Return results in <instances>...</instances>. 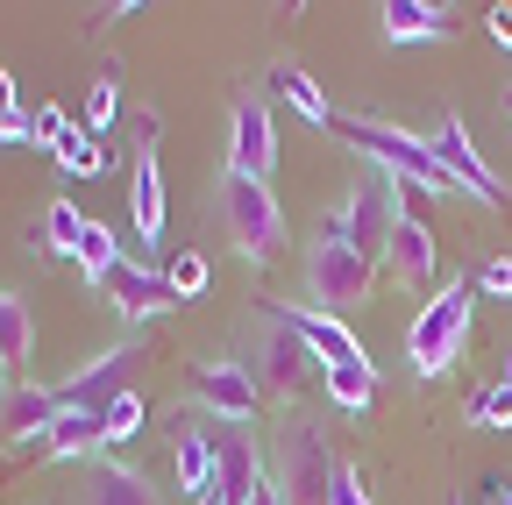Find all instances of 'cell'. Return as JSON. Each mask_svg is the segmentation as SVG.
I'll return each mask as SVG.
<instances>
[{"label": "cell", "mask_w": 512, "mask_h": 505, "mask_svg": "<svg viewBox=\"0 0 512 505\" xmlns=\"http://www.w3.org/2000/svg\"><path fill=\"white\" fill-rule=\"evenodd\" d=\"M221 221H228V235H235V249H242V264H271L278 249H285V214H278V200H271L264 178H235V171H228V185H221Z\"/></svg>", "instance_id": "cell-5"}, {"label": "cell", "mask_w": 512, "mask_h": 505, "mask_svg": "<svg viewBox=\"0 0 512 505\" xmlns=\"http://www.w3.org/2000/svg\"><path fill=\"white\" fill-rule=\"evenodd\" d=\"M29 349H36V321H29V306H22V292H0V363H29Z\"/></svg>", "instance_id": "cell-22"}, {"label": "cell", "mask_w": 512, "mask_h": 505, "mask_svg": "<svg viewBox=\"0 0 512 505\" xmlns=\"http://www.w3.org/2000/svg\"><path fill=\"white\" fill-rule=\"evenodd\" d=\"M306 285H313L320 313H335V321H342L349 306H363V299L377 292V264H363L349 242L320 235V242H313V257H306Z\"/></svg>", "instance_id": "cell-6"}, {"label": "cell", "mask_w": 512, "mask_h": 505, "mask_svg": "<svg viewBox=\"0 0 512 505\" xmlns=\"http://www.w3.org/2000/svg\"><path fill=\"white\" fill-rule=\"evenodd\" d=\"M114 114H121V86H114V79H100V86L86 93V136L114 129Z\"/></svg>", "instance_id": "cell-30"}, {"label": "cell", "mask_w": 512, "mask_h": 505, "mask_svg": "<svg viewBox=\"0 0 512 505\" xmlns=\"http://www.w3.org/2000/svg\"><path fill=\"white\" fill-rule=\"evenodd\" d=\"M399 214H406V207H399V178L370 164V171H363V185L342 200V214H335V228H328V235H335V242H349L363 264H384V242H392Z\"/></svg>", "instance_id": "cell-3"}, {"label": "cell", "mask_w": 512, "mask_h": 505, "mask_svg": "<svg viewBox=\"0 0 512 505\" xmlns=\"http://www.w3.org/2000/svg\"><path fill=\"white\" fill-rule=\"evenodd\" d=\"M491 505H512V484H498V498H491Z\"/></svg>", "instance_id": "cell-37"}, {"label": "cell", "mask_w": 512, "mask_h": 505, "mask_svg": "<svg viewBox=\"0 0 512 505\" xmlns=\"http://www.w3.org/2000/svg\"><path fill=\"white\" fill-rule=\"evenodd\" d=\"M57 164H64V171H72V178H93V171H100L107 157H100V143H93L86 129H72V136H64V143H57Z\"/></svg>", "instance_id": "cell-28"}, {"label": "cell", "mask_w": 512, "mask_h": 505, "mask_svg": "<svg viewBox=\"0 0 512 505\" xmlns=\"http://www.w3.org/2000/svg\"><path fill=\"white\" fill-rule=\"evenodd\" d=\"M143 413H150V406H143L136 392H128V399H114V406L100 413V420H107V441H128V434H136V427H143Z\"/></svg>", "instance_id": "cell-31"}, {"label": "cell", "mask_w": 512, "mask_h": 505, "mask_svg": "<svg viewBox=\"0 0 512 505\" xmlns=\"http://www.w3.org/2000/svg\"><path fill=\"white\" fill-rule=\"evenodd\" d=\"M505 114H512V93H505Z\"/></svg>", "instance_id": "cell-40"}, {"label": "cell", "mask_w": 512, "mask_h": 505, "mask_svg": "<svg viewBox=\"0 0 512 505\" xmlns=\"http://www.w3.org/2000/svg\"><path fill=\"white\" fill-rule=\"evenodd\" d=\"M278 93L313 121V129H335V107H328V93L313 86V72H299V65H278Z\"/></svg>", "instance_id": "cell-24"}, {"label": "cell", "mask_w": 512, "mask_h": 505, "mask_svg": "<svg viewBox=\"0 0 512 505\" xmlns=\"http://www.w3.org/2000/svg\"><path fill=\"white\" fill-rule=\"evenodd\" d=\"M164 278H171V292H178V299H200V292H207V257H200V249H178Z\"/></svg>", "instance_id": "cell-29"}, {"label": "cell", "mask_w": 512, "mask_h": 505, "mask_svg": "<svg viewBox=\"0 0 512 505\" xmlns=\"http://www.w3.org/2000/svg\"><path fill=\"white\" fill-rule=\"evenodd\" d=\"M249 377H256V392H271V399H299L306 385H313V370H320V356L306 349V335L292 328V313L285 306H271L264 321H256V335H249V363H242ZM328 377V370H320Z\"/></svg>", "instance_id": "cell-2"}, {"label": "cell", "mask_w": 512, "mask_h": 505, "mask_svg": "<svg viewBox=\"0 0 512 505\" xmlns=\"http://www.w3.org/2000/svg\"><path fill=\"white\" fill-rule=\"evenodd\" d=\"M335 129L377 164V171H392L399 185H420V193H463L456 178H448V164L434 157V143L427 136H413V129H392V121H370V114H356V121H335Z\"/></svg>", "instance_id": "cell-1"}, {"label": "cell", "mask_w": 512, "mask_h": 505, "mask_svg": "<svg viewBox=\"0 0 512 505\" xmlns=\"http://www.w3.org/2000/svg\"><path fill=\"white\" fill-rule=\"evenodd\" d=\"M171 456H178V491H185L192 505L221 498V449H214V434H200V427H178Z\"/></svg>", "instance_id": "cell-15"}, {"label": "cell", "mask_w": 512, "mask_h": 505, "mask_svg": "<svg viewBox=\"0 0 512 505\" xmlns=\"http://www.w3.org/2000/svg\"><path fill=\"white\" fill-rule=\"evenodd\" d=\"M377 22H384V43H441L463 29V15L441 8V0H384Z\"/></svg>", "instance_id": "cell-13"}, {"label": "cell", "mask_w": 512, "mask_h": 505, "mask_svg": "<svg viewBox=\"0 0 512 505\" xmlns=\"http://www.w3.org/2000/svg\"><path fill=\"white\" fill-rule=\"evenodd\" d=\"M185 385H192V399H200L214 420H228V427H242V420L256 413V399H264V392H256V377H249L242 363H228V356H214V363H192V377H185Z\"/></svg>", "instance_id": "cell-10"}, {"label": "cell", "mask_w": 512, "mask_h": 505, "mask_svg": "<svg viewBox=\"0 0 512 505\" xmlns=\"http://www.w3.org/2000/svg\"><path fill=\"white\" fill-rule=\"evenodd\" d=\"M335 470H342V463L328 456L320 427L292 420V427H285V449H278V491H285V505H328Z\"/></svg>", "instance_id": "cell-7"}, {"label": "cell", "mask_w": 512, "mask_h": 505, "mask_svg": "<svg viewBox=\"0 0 512 505\" xmlns=\"http://www.w3.org/2000/svg\"><path fill=\"white\" fill-rule=\"evenodd\" d=\"M477 427H512V377H498V385H484V392H470V406H463Z\"/></svg>", "instance_id": "cell-26"}, {"label": "cell", "mask_w": 512, "mask_h": 505, "mask_svg": "<svg viewBox=\"0 0 512 505\" xmlns=\"http://www.w3.org/2000/svg\"><path fill=\"white\" fill-rule=\"evenodd\" d=\"M0 392H8V363H0Z\"/></svg>", "instance_id": "cell-38"}, {"label": "cell", "mask_w": 512, "mask_h": 505, "mask_svg": "<svg viewBox=\"0 0 512 505\" xmlns=\"http://www.w3.org/2000/svg\"><path fill=\"white\" fill-rule=\"evenodd\" d=\"M43 242L57 249V257H72V264H79V242H86V214H79L72 200H50V214H43Z\"/></svg>", "instance_id": "cell-25"}, {"label": "cell", "mask_w": 512, "mask_h": 505, "mask_svg": "<svg viewBox=\"0 0 512 505\" xmlns=\"http://www.w3.org/2000/svg\"><path fill=\"white\" fill-rule=\"evenodd\" d=\"M278 136H271V107L264 100H235V129H228V171L235 178H264L271 185Z\"/></svg>", "instance_id": "cell-12"}, {"label": "cell", "mask_w": 512, "mask_h": 505, "mask_svg": "<svg viewBox=\"0 0 512 505\" xmlns=\"http://www.w3.org/2000/svg\"><path fill=\"white\" fill-rule=\"evenodd\" d=\"M320 385H328V399H335L342 413H370V399H377V370H370V356H363V363H342V370H328Z\"/></svg>", "instance_id": "cell-23"}, {"label": "cell", "mask_w": 512, "mask_h": 505, "mask_svg": "<svg viewBox=\"0 0 512 505\" xmlns=\"http://www.w3.org/2000/svg\"><path fill=\"white\" fill-rule=\"evenodd\" d=\"M249 505H285V491H278V484H264V491H256Z\"/></svg>", "instance_id": "cell-36"}, {"label": "cell", "mask_w": 512, "mask_h": 505, "mask_svg": "<svg viewBox=\"0 0 512 505\" xmlns=\"http://www.w3.org/2000/svg\"><path fill=\"white\" fill-rule=\"evenodd\" d=\"M470 292L477 285H441L420 313H413V328H406V356L420 377H441L448 363L463 356V335H470Z\"/></svg>", "instance_id": "cell-4"}, {"label": "cell", "mask_w": 512, "mask_h": 505, "mask_svg": "<svg viewBox=\"0 0 512 505\" xmlns=\"http://www.w3.org/2000/svg\"><path fill=\"white\" fill-rule=\"evenodd\" d=\"M100 292H107V306L121 313V321H157L164 306H178V292H171V278L164 271H143V264H114L107 278H93Z\"/></svg>", "instance_id": "cell-11"}, {"label": "cell", "mask_w": 512, "mask_h": 505, "mask_svg": "<svg viewBox=\"0 0 512 505\" xmlns=\"http://www.w3.org/2000/svg\"><path fill=\"white\" fill-rule=\"evenodd\" d=\"M93 505H164V498L150 491V477H143V470H128V463H100V477H93Z\"/></svg>", "instance_id": "cell-21"}, {"label": "cell", "mask_w": 512, "mask_h": 505, "mask_svg": "<svg viewBox=\"0 0 512 505\" xmlns=\"http://www.w3.org/2000/svg\"><path fill=\"white\" fill-rule=\"evenodd\" d=\"M285 313H292V328L306 335V349L320 356V370L363 363V342L349 335V321H335V313H320V306H285Z\"/></svg>", "instance_id": "cell-17"}, {"label": "cell", "mask_w": 512, "mask_h": 505, "mask_svg": "<svg viewBox=\"0 0 512 505\" xmlns=\"http://www.w3.org/2000/svg\"><path fill=\"white\" fill-rule=\"evenodd\" d=\"M221 449V505H249L256 491H264L271 477H264V456H256V441H242L235 427L214 441Z\"/></svg>", "instance_id": "cell-18"}, {"label": "cell", "mask_w": 512, "mask_h": 505, "mask_svg": "<svg viewBox=\"0 0 512 505\" xmlns=\"http://www.w3.org/2000/svg\"><path fill=\"white\" fill-rule=\"evenodd\" d=\"M36 114H22V93H15V72H0V143H29Z\"/></svg>", "instance_id": "cell-27"}, {"label": "cell", "mask_w": 512, "mask_h": 505, "mask_svg": "<svg viewBox=\"0 0 512 505\" xmlns=\"http://www.w3.org/2000/svg\"><path fill=\"white\" fill-rule=\"evenodd\" d=\"M328 505H370V498H363V470H356V463H342V470H335V491H328Z\"/></svg>", "instance_id": "cell-34"}, {"label": "cell", "mask_w": 512, "mask_h": 505, "mask_svg": "<svg viewBox=\"0 0 512 505\" xmlns=\"http://www.w3.org/2000/svg\"><path fill=\"white\" fill-rule=\"evenodd\" d=\"M100 441H107V420H100V413H57V427H50L43 449L72 463V456H93Z\"/></svg>", "instance_id": "cell-20"}, {"label": "cell", "mask_w": 512, "mask_h": 505, "mask_svg": "<svg viewBox=\"0 0 512 505\" xmlns=\"http://www.w3.org/2000/svg\"><path fill=\"white\" fill-rule=\"evenodd\" d=\"M207 505H221V498H207Z\"/></svg>", "instance_id": "cell-41"}, {"label": "cell", "mask_w": 512, "mask_h": 505, "mask_svg": "<svg viewBox=\"0 0 512 505\" xmlns=\"http://www.w3.org/2000/svg\"><path fill=\"white\" fill-rule=\"evenodd\" d=\"M505 377H512V356H505Z\"/></svg>", "instance_id": "cell-39"}, {"label": "cell", "mask_w": 512, "mask_h": 505, "mask_svg": "<svg viewBox=\"0 0 512 505\" xmlns=\"http://www.w3.org/2000/svg\"><path fill=\"white\" fill-rule=\"evenodd\" d=\"M484 22H491V36H498V43H505V50H512V0H498V8H491V15H484Z\"/></svg>", "instance_id": "cell-35"}, {"label": "cell", "mask_w": 512, "mask_h": 505, "mask_svg": "<svg viewBox=\"0 0 512 505\" xmlns=\"http://www.w3.org/2000/svg\"><path fill=\"white\" fill-rule=\"evenodd\" d=\"M427 143H434V157L448 164V178H456L463 193H477L484 207H505V185H498V171L484 164V150L470 143V129H463V114H441L434 129H427Z\"/></svg>", "instance_id": "cell-9"}, {"label": "cell", "mask_w": 512, "mask_h": 505, "mask_svg": "<svg viewBox=\"0 0 512 505\" xmlns=\"http://www.w3.org/2000/svg\"><path fill=\"white\" fill-rule=\"evenodd\" d=\"M136 363H143V342L107 349V356L86 363L79 377H64V385H57V406H64V413H107L114 399H128V377H136Z\"/></svg>", "instance_id": "cell-8"}, {"label": "cell", "mask_w": 512, "mask_h": 505, "mask_svg": "<svg viewBox=\"0 0 512 505\" xmlns=\"http://www.w3.org/2000/svg\"><path fill=\"white\" fill-rule=\"evenodd\" d=\"M64 136H72V121H64V107H36V129H29V143H43V150H57Z\"/></svg>", "instance_id": "cell-32"}, {"label": "cell", "mask_w": 512, "mask_h": 505, "mask_svg": "<svg viewBox=\"0 0 512 505\" xmlns=\"http://www.w3.org/2000/svg\"><path fill=\"white\" fill-rule=\"evenodd\" d=\"M477 292H484V299H512V257H491V264L477 271Z\"/></svg>", "instance_id": "cell-33"}, {"label": "cell", "mask_w": 512, "mask_h": 505, "mask_svg": "<svg viewBox=\"0 0 512 505\" xmlns=\"http://www.w3.org/2000/svg\"><path fill=\"white\" fill-rule=\"evenodd\" d=\"M57 392H43V385H8L0 392V441H50V427H57Z\"/></svg>", "instance_id": "cell-14"}, {"label": "cell", "mask_w": 512, "mask_h": 505, "mask_svg": "<svg viewBox=\"0 0 512 505\" xmlns=\"http://www.w3.org/2000/svg\"><path fill=\"white\" fill-rule=\"evenodd\" d=\"M384 278H392V285H406V292H420V285L434 278V235H427L413 214H399L392 242H384Z\"/></svg>", "instance_id": "cell-16"}, {"label": "cell", "mask_w": 512, "mask_h": 505, "mask_svg": "<svg viewBox=\"0 0 512 505\" xmlns=\"http://www.w3.org/2000/svg\"><path fill=\"white\" fill-rule=\"evenodd\" d=\"M128 200H136V249H150L164 235V171H157V150H136V185H128Z\"/></svg>", "instance_id": "cell-19"}]
</instances>
